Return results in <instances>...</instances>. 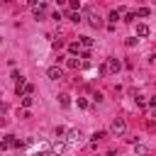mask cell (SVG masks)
<instances>
[{
	"mask_svg": "<svg viewBox=\"0 0 156 156\" xmlns=\"http://www.w3.org/2000/svg\"><path fill=\"white\" fill-rule=\"evenodd\" d=\"M66 132H68V129H66V127H56V136H58V139H61V136H63V134H66Z\"/></svg>",
	"mask_w": 156,
	"mask_h": 156,
	"instance_id": "e0dca14e",
	"label": "cell"
},
{
	"mask_svg": "<svg viewBox=\"0 0 156 156\" xmlns=\"http://www.w3.org/2000/svg\"><path fill=\"white\" fill-rule=\"evenodd\" d=\"M136 15H139V17H149V15H151V10H149V7H139V10H136Z\"/></svg>",
	"mask_w": 156,
	"mask_h": 156,
	"instance_id": "9c48e42d",
	"label": "cell"
},
{
	"mask_svg": "<svg viewBox=\"0 0 156 156\" xmlns=\"http://www.w3.org/2000/svg\"><path fill=\"white\" fill-rule=\"evenodd\" d=\"M46 76H49L51 80H61V78H63V71H61L58 66H51V68L46 71Z\"/></svg>",
	"mask_w": 156,
	"mask_h": 156,
	"instance_id": "7a4b0ae2",
	"label": "cell"
},
{
	"mask_svg": "<svg viewBox=\"0 0 156 156\" xmlns=\"http://www.w3.org/2000/svg\"><path fill=\"white\" fill-rule=\"evenodd\" d=\"M66 141H68V144L80 141V132H78V129H68V132H66Z\"/></svg>",
	"mask_w": 156,
	"mask_h": 156,
	"instance_id": "3957f363",
	"label": "cell"
},
{
	"mask_svg": "<svg viewBox=\"0 0 156 156\" xmlns=\"http://www.w3.org/2000/svg\"><path fill=\"white\" fill-rule=\"evenodd\" d=\"M134 100H136V105H139V107H146V105H149V102H146V100H144V95H136V98H134Z\"/></svg>",
	"mask_w": 156,
	"mask_h": 156,
	"instance_id": "4fadbf2b",
	"label": "cell"
},
{
	"mask_svg": "<svg viewBox=\"0 0 156 156\" xmlns=\"http://www.w3.org/2000/svg\"><path fill=\"white\" fill-rule=\"evenodd\" d=\"M7 146H10V144H7V139H2V141H0V151H5Z\"/></svg>",
	"mask_w": 156,
	"mask_h": 156,
	"instance_id": "603a6c76",
	"label": "cell"
},
{
	"mask_svg": "<svg viewBox=\"0 0 156 156\" xmlns=\"http://www.w3.org/2000/svg\"><path fill=\"white\" fill-rule=\"evenodd\" d=\"M34 156H51V154H49V151H37Z\"/></svg>",
	"mask_w": 156,
	"mask_h": 156,
	"instance_id": "cb8c5ba5",
	"label": "cell"
},
{
	"mask_svg": "<svg viewBox=\"0 0 156 156\" xmlns=\"http://www.w3.org/2000/svg\"><path fill=\"white\" fill-rule=\"evenodd\" d=\"M68 66L71 68H78V58H68Z\"/></svg>",
	"mask_w": 156,
	"mask_h": 156,
	"instance_id": "44dd1931",
	"label": "cell"
},
{
	"mask_svg": "<svg viewBox=\"0 0 156 156\" xmlns=\"http://www.w3.org/2000/svg\"><path fill=\"white\" fill-rule=\"evenodd\" d=\"M78 49H80V46H78L76 41H73V44H68V51H71V54H78Z\"/></svg>",
	"mask_w": 156,
	"mask_h": 156,
	"instance_id": "9a60e30c",
	"label": "cell"
},
{
	"mask_svg": "<svg viewBox=\"0 0 156 156\" xmlns=\"http://www.w3.org/2000/svg\"><path fill=\"white\" fill-rule=\"evenodd\" d=\"M117 20H119V10H112V12H110V24H115Z\"/></svg>",
	"mask_w": 156,
	"mask_h": 156,
	"instance_id": "30bf717a",
	"label": "cell"
},
{
	"mask_svg": "<svg viewBox=\"0 0 156 156\" xmlns=\"http://www.w3.org/2000/svg\"><path fill=\"white\" fill-rule=\"evenodd\" d=\"M105 136H107V132H95V134H93V141L98 144V141H100V139H105Z\"/></svg>",
	"mask_w": 156,
	"mask_h": 156,
	"instance_id": "7c38bea8",
	"label": "cell"
},
{
	"mask_svg": "<svg viewBox=\"0 0 156 156\" xmlns=\"http://www.w3.org/2000/svg\"><path fill=\"white\" fill-rule=\"evenodd\" d=\"M124 132H127V122H124L122 117H117V119L110 124V134H115V136H122Z\"/></svg>",
	"mask_w": 156,
	"mask_h": 156,
	"instance_id": "6da1fadb",
	"label": "cell"
},
{
	"mask_svg": "<svg viewBox=\"0 0 156 156\" xmlns=\"http://www.w3.org/2000/svg\"><path fill=\"white\" fill-rule=\"evenodd\" d=\"M134 17H136L134 12H127V17H124V22H134Z\"/></svg>",
	"mask_w": 156,
	"mask_h": 156,
	"instance_id": "d6986e66",
	"label": "cell"
},
{
	"mask_svg": "<svg viewBox=\"0 0 156 156\" xmlns=\"http://www.w3.org/2000/svg\"><path fill=\"white\" fill-rule=\"evenodd\" d=\"M58 102H61V107H68V105H71V95H66V93L58 95Z\"/></svg>",
	"mask_w": 156,
	"mask_h": 156,
	"instance_id": "52a82bcc",
	"label": "cell"
},
{
	"mask_svg": "<svg viewBox=\"0 0 156 156\" xmlns=\"http://www.w3.org/2000/svg\"><path fill=\"white\" fill-rule=\"evenodd\" d=\"M78 107H88V100L85 98H78Z\"/></svg>",
	"mask_w": 156,
	"mask_h": 156,
	"instance_id": "7402d4cb",
	"label": "cell"
},
{
	"mask_svg": "<svg viewBox=\"0 0 156 156\" xmlns=\"http://www.w3.org/2000/svg\"><path fill=\"white\" fill-rule=\"evenodd\" d=\"M119 68H122V63H119L117 58H107V71H110V73H117Z\"/></svg>",
	"mask_w": 156,
	"mask_h": 156,
	"instance_id": "277c9868",
	"label": "cell"
},
{
	"mask_svg": "<svg viewBox=\"0 0 156 156\" xmlns=\"http://www.w3.org/2000/svg\"><path fill=\"white\" fill-rule=\"evenodd\" d=\"M68 17H71V22H80V12H71Z\"/></svg>",
	"mask_w": 156,
	"mask_h": 156,
	"instance_id": "5bb4252c",
	"label": "cell"
},
{
	"mask_svg": "<svg viewBox=\"0 0 156 156\" xmlns=\"http://www.w3.org/2000/svg\"><path fill=\"white\" fill-rule=\"evenodd\" d=\"M149 32H151V29H149L144 22H141V24H136V37H149Z\"/></svg>",
	"mask_w": 156,
	"mask_h": 156,
	"instance_id": "8992f818",
	"label": "cell"
},
{
	"mask_svg": "<svg viewBox=\"0 0 156 156\" xmlns=\"http://www.w3.org/2000/svg\"><path fill=\"white\" fill-rule=\"evenodd\" d=\"M88 20H90V24H93V27H100V24H102V20H100V17H98L90 7H88Z\"/></svg>",
	"mask_w": 156,
	"mask_h": 156,
	"instance_id": "5b68a950",
	"label": "cell"
},
{
	"mask_svg": "<svg viewBox=\"0 0 156 156\" xmlns=\"http://www.w3.org/2000/svg\"><path fill=\"white\" fill-rule=\"evenodd\" d=\"M134 151H136V154H141V156H146V154H149V149H146V146H141V144H134Z\"/></svg>",
	"mask_w": 156,
	"mask_h": 156,
	"instance_id": "ba28073f",
	"label": "cell"
},
{
	"mask_svg": "<svg viewBox=\"0 0 156 156\" xmlns=\"http://www.w3.org/2000/svg\"><path fill=\"white\" fill-rule=\"evenodd\" d=\"M71 10H73V12L80 10V2H78V0H71Z\"/></svg>",
	"mask_w": 156,
	"mask_h": 156,
	"instance_id": "ac0fdd59",
	"label": "cell"
},
{
	"mask_svg": "<svg viewBox=\"0 0 156 156\" xmlns=\"http://www.w3.org/2000/svg\"><path fill=\"white\" fill-rule=\"evenodd\" d=\"M32 102H34V98H22V105L24 107H32Z\"/></svg>",
	"mask_w": 156,
	"mask_h": 156,
	"instance_id": "2e32d148",
	"label": "cell"
},
{
	"mask_svg": "<svg viewBox=\"0 0 156 156\" xmlns=\"http://www.w3.org/2000/svg\"><path fill=\"white\" fill-rule=\"evenodd\" d=\"M124 44H127V46H134V44H136V37H129V39H127Z\"/></svg>",
	"mask_w": 156,
	"mask_h": 156,
	"instance_id": "ffe728a7",
	"label": "cell"
},
{
	"mask_svg": "<svg viewBox=\"0 0 156 156\" xmlns=\"http://www.w3.org/2000/svg\"><path fill=\"white\" fill-rule=\"evenodd\" d=\"M80 44H83L85 49H90V46H93V39H90V37H80Z\"/></svg>",
	"mask_w": 156,
	"mask_h": 156,
	"instance_id": "8fae6325",
	"label": "cell"
}]
</instances>
